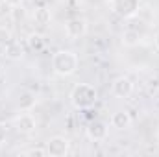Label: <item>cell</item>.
Returning a JSON list of instances; mask_svg holds the SVG:
<instances>
[{"instance_id":"obj_1","label":"cell","mask_w":159,"mask_h":157,"mask_svg":"<svg viewBox=\"0 0 159 157\" xmlns=\"http://www.w3.org/2000/svg\"><path fill=\"white\" fill-rule=\"evenodd\" d=\"M78 67H80V57L72 50H57L52 56V70L61 78L76 74Z\"/></svg>"},{"instance_id":"obj_2","label":"cell","mask_w":159,"mask_h":157,"mask_svg":"<svg viewBox=\"0 0 159 157\" xmlns=\"http://www.w3.org/2000/svg\"><path fill=\"white\" fill-rule=\"evenodd\" d=\"M98 100V91L91 83H78L70 91V104L76 109H91Z\"/></svg>"},{"instance_id":"obj_3","label":"cell","mask_w":159,"mask_h":157,"mask_svg":"<svg viewBox=\"0 0 159 157\" xmlns=\"http://www.w3.org/2000/svg\"><path fill=\"white\" fill-rule=\"evenodd\" d=\"M109 7L115 15L122 19H131L139 13L141 2L139 0H109Z\"/></svg>"},{"instance_id":"obj_4","label":"cell","mask_w":159,"mask_h":157,"mask_svg":"<svg viewBox=\"0 0 159 157\" xmlns=\"http://www.w3.org/2000/svg\"><path fill=\"white\" fill-rule=\"evenodd\" d=\"M46 155L50 157H65L70 152V141L63 135H56V137H50L46 141Z\"/></svg>"},{"instance_id":"obj_5","label":"cell","mask_w":159,"mask_h":157,"mask_svg":"<svg viewBox=\"0 0 159 157\" xmlns=\"http://www.w3.org/2000/svg\"><path fill=\"white\" fill-rule=\"evenodd\" d=\"M85 135L89 141L93 142H100V141H106L107 135H109V128L104 120H91L85 128Z\"/></svg>"},{"instance_id":"obj_6","label":"cell","mask_w":159,"mask_h":157,"mask_svg":"<svg viewBox=\"0 0 159 157\" xmlns=\"http://www.w3.org/2000/svg\"><path fill=\"white\" fill-rule=\"evenodd\" d=\"M65 34H67V37H70V39L83 37V35L87 34V20L81 19V17L69 19V20L65 22Z\"/></svg>"},{"instance_id":"obj_7","label":"cell","mask_w":159,"mask_h":157,"mask_svg":"<svg viewBox=\"0 0 159 157\" xmlns=\"http://www.w3.org/2000/svg\"><path fill=\"white\" fill-rule=\"evenodd\" d=\"M15 126H17V129L20 131V133H34L35 129H37V120L35 117L32 115V113H28V111H22L20 115H17L15 117Z\"/></svg>"},{"instance_id":"obj_8","label":"cell","mask_w":159,"mask_h":157,"mask_svg":"<svg viewBox=\"0 0 159 157\" xmlns=\"http://www.w3.org/2000/svg\"><path fill=\"white\" fill-rule=\"evenodd\" d=\"M111 92H113L117 98H128V96L133 92V81L128 78V76H119V78H115L113 85H111Z\"/></svg>"},{"instance_id":"obj_9","label":"cell","mask_w":159,"mask_h":157,"mask_svg":"<svg viewBox=\"0 0 159 157\" xmlns=\"http://www.w3.org/2000/svg\"><path fill=\"white\" fill-rule=\"evenodd\" d=\"M35 104H37V98H35V94L32 91H28V89L19 91V94H17V107L20 111H32L35 107Z\"/></svg>"},{"instance_id":"obj_10","label":"cell","mask_w":159,"mask_h":157,"mask_svg":"<svg viewBox=\"0 0 159 157\" xmlns=\"http://www.w3.org/2000/svg\"><path fill=\"white\" fill-rule=\"evenodd\" d=\"M111 126L115 128V129H128L129 126H131V117H129V113L128 111H115L113 115H111Z\"/></svg>"},{"instance_id":"obj_11","label":"cell","mask_w":159,"mask_h":157,"mask_svg":"<svg viewBox=\"0 0 159 157\" xmlns=\"http://www.w3.org/2000/svg\"><path fill=\"white\" fill-rule=\"evenodd\" d=\"M52 20V13L48 7H35L34 9V24L39 28H46Z\"/></svg>"},{"instance_id":"obj_12","label":"cell","mask_w":159,"mask_h":157,"mask_svg":"<svg viewBox=\"0 0 159 157\" xmlns=\"http://www.w3.org/2000/svg\"><path fill=\"white\" fill-rule=\"evenodd\" d=\"M6 48V57L7 59H20L24 56V48L19 41H9L7 44H4Z\"/></svg>"},{"instance_id":"obj_13","label":"cell","mask_w":159,"mask_h":157,"mask_svg":"<svg viewBox=\"0 0 159 157\" xmlns=\"http://www.w3.org/2000/svg\"><path fill=\"white\" fill-rule=\"evenodd\" d=\"M139 41H141V35L137 30H131V28L124 30V34H122V44L124 46H135V44H139Z\"/></svg>"},{"instance_id":"obj_14","label":"cell","mask_w":159,"mask_h":157,"mask_svg":"<svg viewBox=\"0 0 159 157\" xmlns=\"http://www.w3.org/2000/svg\"><path fill=\"white\" fill-rule=\"evenodd\" d=\"M28 46L34 50V52H41L43 48H44V37L41 35V34H30L28 35Z\"/></svg>"},{"instance_id":"obj_15","label":"cell","mask_w":159,"mask_h":157,"mask_svg":"<svg viewBox=\"0 0 159 157\" xmlns=\"http://www.w3.org/2000/svg\"><path fill=\"white\" fill-rule=\"evenodd\" d=\"M11 41V34L6 28H0V44H7Z\"/></svg>"},{"instance_id":"obj_16","label":"cell","mask_w":159,"mask_h":157,"mask_svg":"<svg viewBox=\"0 0 159 157\" xmlns=\"http://www.w3.org/2000/svg\"><path fill=\"white\" fill-rule=\"evenodd\" d=\"M26 155H37V157H44L46 155V150L44 148H32L26 152Z\"/></svg>"},{"instance_id":"obj_17","label":"cell","mask_w":159,"mask_h":157,"mask_svg":"<svg viewBox=\"0 0 159 157\" xmlns=\"http://www.w3.org/2000/svg\"><path fill=\"white\" fill-rule=\"evenodd\" d=\"M6 137H7V126L4 122H0V144L6 141Z\"/></svg>"},{"instance_id":"obj_18","label":"cell","mask_w":159,"mask_h":157,"mask_svg":"<svg viewBox=\"0 0 159 157\" xmlns=\"http://www.w3.org/2000/svg\"><path fill=\"white\" fill-rule=\"evenodd\" d=\"M4 4L9 6V7H19L22 4V0H4Z\"/></svg>"},{"instance_id":"obj_19","label":"cell","mask_w":159,"mask_h":157,"mask_svg":"<svg viewBox=\"0 0 159 157\" xmlns=\"http://www.w3.org/2000/svg\"><path fill=\"white\" fill-rule=\"evenodd\" d=\"M154 44H156V48L159 50V32L156 34V39H154Z\"/></svg>"}]
</instances>
